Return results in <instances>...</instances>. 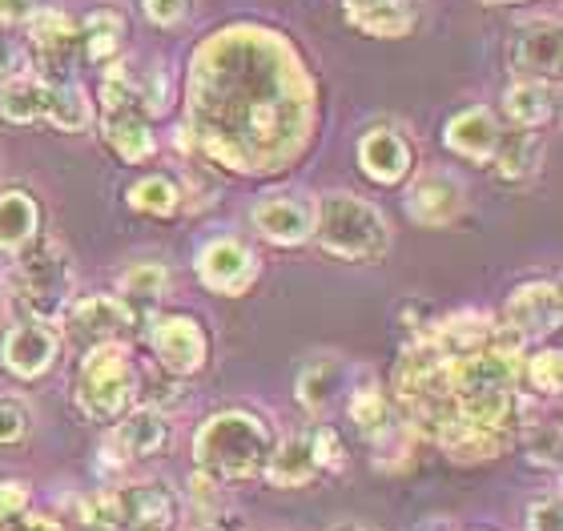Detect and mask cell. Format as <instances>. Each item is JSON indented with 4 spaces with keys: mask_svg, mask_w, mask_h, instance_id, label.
<instances>
[{
    "mask_svg": "<svg viewBox=\"0 0 563 531\" xmlns=\"http://www.w3.org/2000/svg\"><path fill=\"white\" fill-rule=\"evenodd\" d=\"M271 423L254 411H222L210 414L194 435V463L213 484H246L266 472L274 451Z\"/></svg>",
    "mask_w": 563,
    "mask_h": 531,
    "instance_id": "obj_1",
    "label": "cell"
},
{
    "mask_svg": "<svg viewBox=\"0 0 563 531\" xmlns=\"http://www.w3.org/2000/svg\"><path fill=\"white\" fill-rule=\"evenodd\" d=\"M318 246L342 262H378L390 250V225L358 193H327L314 206Z\"/></svg>",
    "mask_w": 563,
    "mask_h": 531,
    "instance_id": "obj_2",
    "label": "cell"
},
{
    "mask_svg": "<svg viewBox=\"0 0 563 531\" xmlns=\"http://www.w3.org/2000/svg\"><path fill=\"white\" fill-rule=\"evenodd\" d=\"M137 395V375H133L130 351L121 343H101L85 351L81 378H77V407L93 423H113Z\"/></svg>",
    "mask_w": 563,
    "mask_h": 531,
    "instance_id": "obj_3",
    "label": "cell"
},
{
    "mask_svg": "<svg viewBox=\"0 0 563 531\" xmlns=\"http://www.w3.org/2000/svg\"><path fill=\"white\" fill-rule=\"evenodd\" d=\"M177 520V496L165 484H133L85 499V523L106 531H169Z\"/></svg>",
    "mask_w": 563,
    "mask_h": 531,
    "instance_id": "obj_4",
    "label": "cell"
},
{
    "mask_svg": "<svg viewBox=\"0 0 563 531\" xmlns=\"http://www.w3.org/2000/svg\"><path fill=\"white\" fill-rule=\"evenodd\" d=\"M69 278L73 274H69V262H65V250L53 237H33L21 250V262H16V295H21V302L41 322L60 314L65 298H69Z\"/></svg>",
    "mask_w": 563,
    "mask_h": 531,
    "instance_id": "obj_5",
    "label": "cell"
},
{
    "mask_svg": "<svg viewBox=\"0 0 563 531\" xmlns=\"http://www.w3.org/2000/svg\"><path fill=\"white\" fill-rule=\"evenodd\" d=\"M125 327H133V314L125 307V298L113 295H89L81 302H73L65 314V334L77 351H93L101 343H121Z\"/></svg>",
    "mask_w": 563,
    "mask_h": 531,
    "instance_id": "obj_6",
    "label": "cell"
},
{
    "mask_svg": "<svg viewBox=\"0 0 563 531\" xmlns=\"http://www.w3.org/2000/svg\"><path fill=\"white\" fill-rule=\"evenodd\" d=\"M198 278L218 295H246L258 278V254L242 246L238 237H213L198 254Z\"/></svg>",
    "mask_w": 563,
    "mask_h": 531,
    "instance_id": "obj_7",
    "label": "cell"
},
{
    "mask_svg": "<svg viewBox=\"0 0 563 531\" xmlns=\"http://www.w3.org/2000/svg\"><path fill=\"white\" fill-rule=\"evenodd\" d=\"M150 343L157 351V363L177 378L198 375L206 366V354H210V339L201 331V322L189 314H169V319L153 322Z\"/></svg>",
    "mask_w": 563,
    "mask_h": 531,
    "instance_id": "obj_8",
    "label": "cell"
},
{
    "mask_svg": "<svg viewBox=\"0 0 563 531\" xmlns=\"http://www.w3.org/2000/svg\"><path fill=\"white\" fill-rule=\"evenodd\" d=\"M29 33H33V60L41 81H65L81 45V29L65 12H36L29 16Z\"/></svg>",
    "mask_w": 563,
    "mask_h": 531,
    "instance_id": "obj_9",
    "label": "cell"
},
{
    "mask_svg": "<svg viewBox=\"0 0 563 531\" xmlns=\"http://www.w3.org/2000/svg\"><path fill=\"white\" fill-rule=\"evenodd\" d=\"M563 319V298L560 286L552 283H528L519 286L516 295L507 298L504 322L507 331H516L519 339H536V334H552Z\"/></svg>",
    "mask_w": 563,
    "mask_h": 531,
    "instance_id": "obj_10",
    "label": "cell"
},
{
    "mask_svg": "<svg viewBox=\"0 0 563 531\" xmlns=\"http://www.w3.org/2000/svg\"><path fill=\"white\" fill-rule=\"evenodd\" d=\"M53 358H57V334L41 319L16 322L0 343V363L16 378H41L53 366Z\"/></svg>",
    "mask_w": 563,
    "mask_h": 531,
    "instance_id": "obj_11",
    "label": "cell"
},
{
    "mask_svg": "<svg viewBox=\"0 0 563 531\" xmlns=\"http://www.w3.org/2000/svg\"><path fill=\"white\" fill-rule=\"evenodd\" d=\"M254 230L274 246H302L306 237H314V206L306 198H262L254 206Z\"/></svg>",
    "mask_w": 563,
    "mask_h": 531,
    "instance_id": "obj_12",
    "label": "cell"
},
{
    "mask_svg": "<svg viewBox=\"0 0 563 531\" xmlns=\"http://www.w3.org/2000/svg\"><path fill=\"white\" fill-rule=\"evenodd\" d=\"M463 213V186L451 174H427L411 186L407 218L422 230H443Z\"/></svg>",
    "mask_w": 563,
    "mask_h": 531,
    "instance_id": "obj_13",
    "label": "cell"
},
{
    "mask_svg": "<svg viewBox=\"0 0 563 531\" xmlns=\"http://www.w3.org/2000/svg\"><path fill=\"white\" fill-rule=\"evenodd\" d=\"M169 447V419H165L157 407H137L133 414H125L113 435H109V451H118L113 460L130 463V460H150V455H162Z\"/></svg>",
    "mask_w": 563,
    "mask_h": 531,
    "instance_id": "obj_14",
    "label": "cell"
},
{
    "mask_svg": "<svg viewBox=\"0 0 563 531\" xmlns=\"http://www.w3.org/2000/svg\"><path fill=\"white\" fill-rule=\"evenodd\" d=\"M511 65L523 77H555L563 65V36L560 21H536L516 36Z\"/></svg>",
    "mask_w": 563,
    "mask_h": 531,
    "instance_id": "obj_15",
    "label": "cell"
},
{
    "mask_svg": "<svg viewBox=\"0 0 563 531\" xmlns=\"http://www.w3.org/2000/svg\"><path fill=\"white\" fill-rule=\"evenodd\" d=\"M358 166L378 186H399L411 174V145L395 130H371L358 142Z\"/></svg>",
    "mask_w": 563,
    "mask_h": 531,
    "instance_id": "obj_16",
    "label": "cell"
},
{
    "mask_svg": "<svg viewBox=\"0 0 563 531\" xmlns=\"http://www.w3.org/2000/svg\"><path fill=\"white\" fill-rule=\"evenodd\" d=\"M342 390H346V363L339 354H318L298 375V402L310 414H327L339 402Z\"/></svg>",
    "mask_w": 563,
    "mask_h": 531,
    "instance_id": "obj_17",
    "label": "cell"
},
{
    "mask_svg": "<svg viewBox=\"0 0 563 531\" xmlns=\"http://www.w3.org/2000/svg\"><path fill=\"white\" fill-rule=\"evenodd\" d=\"M499 137L504 133H499L487 109H463L446 121V145L467 162H492L495 150H499Z\"/></svg>",
    "mask_w": 563,
    "mask_h": 531,
    "instance_id": "obj_18",
    "label": "cell"
},
{
    "mask_svg": "<svg viewBox=\"0 0 563 531\" xmlns=\"http://www.w3.org/2000/svg\"><path fill=\"white\" fill-rule=\"evenodd\" d=\"M266 479L282 491H294V487H306L318 475V460H314V439L310 435H290L274 443L271 460H266Z\"/></svg>",
    "mask_w": 563,
    "mask_h": 531,
    "instance_id": "obj_19",
    "label": "cell"
},
{
    "mask_svg": "<svg viewBox=\"0 0 563 531\" xmlns=\"http://www.w3.org/2000/svg\"><path fill=\"white\" fill-rule=\"evenodd\" d=\"M41 230V206L33 193L24 189H4L0 193V250L4 254H21Z\"/></svg>",
    "mask_w": 563,
    "mask_h": 531,
    "instance_id": "obj_20",
    "label": "cell"
},
{
    "mask_svg": "<svg viewBox=\"0 0 563 531\" xmlns=\"http://www.w3.org/2000/svg\"><path fill=\"white\" fill-rule=\"evenodd\" d=\"M507 118L516 121V130H540L548 125L555 113V85L543 81V77H528V81H516L504 97Z\"/></svg>",
    "mask_w": 563,
    "mask_h": 531,
    "instance_id": "obj_21",
    "label": "cell"
},
{
    "mask_svg": "<svg viewBox=\"0 0 563 531\" xmlns=\"http://www.w3.org/2000/svg\"><path fill=\"white\" fill-rule=\"evenodd\" d=\"M492 162L504 181H528V177L540 174L543 145L531 130H516L507 133V137H499V150H495Z\"/></svg>",
    "mask_w": 563,
    "mask_h": 531,
    "instance_id": "obj_22",
    "label": "cell"
},
{
    "mask_svg": "<svg viewBox=\"0 0 563 531\" xmlns=\"http://www.w3.org/2000/svg\"><path fill=\"white\" fill-rule=\"evenodd\" d=\"M41 121L65 133H81L89 125V101L69 81H45L41 89Z\"/></svg>",
    "mask_w": 563,
    "mask_h": 531,
    "instance_id": "obj_23",
    "label": "cell"
},
{
    "mask_svg": "<svg viewBox=\"0 0 563 531\" xmlns=\"http://www.w3.org/2000/svg\"><path fill=\"white\" fill-rule=\"evenodd\" d=\"M77 29H81V48L89 53V60H109L121 48L125 16L113 9H97V12H89V21L77 24Z\"/></svg>",
    "mask_w": 563,
    "mask_h": 531,
    "instance_id": "obj_24",
    "label": "cell"
},
{
    "mask_svg": "<svg viewBox=\"0 0 563 531\" xmlns=\"http://www.w3.org/2000/svg\"><path fill=\"white\" fill-rule=\"evenodd\" d=\"M351 21L366 36H407L415 29V21H419V12H415V0H383L378 9L351 16Z\"/></svg>",
    "mask_w": 563,
    "mask_h": 531,
    "instance_id": "obj_25",
    "label": "cell"
},
{
    "mask_svg": "<svg viewBox=\"0 0 563 531\" xmlns=\"http://www.w3.org/2000/svg\"><path fill=\"white\" fill-rule=\"evenodd\" d=\"M130 206L137 213H150V218H169V213H177V206H181V189L165 174L141 177L137 186L130 189Z\"/></svg>",
    "mask_w": 563,
    "mask_h": 531,
    "instance_id": "obj_26",
    "label": "cell"
},
{
    "mask_svg": "<svg viewBox=\"0 0 563 531\" xmlns=\"http://www.w3.org/2000/svg\"><path fill=\"white\" fill-rule=\"evenodd\" d=\"M41 89H45L41 77L12 81L9 89L0 93V118L12 121V125H33V121H41Z\"/></svg>",
    "mask_w": 563,
    "mask_h": 531,
    "instance_id": "obj_27",
    "label": "cell"
},
{
    "mask_svg": "<svg viewBox=\"0 0 563 531\" xmlns=\"http://www.w3.org/2000/svg\"><path fill=\"white\" fill-rule=\"evenodd\" d=\"M121 298H133V302H157L169 286V270L162 262H133L130 270L121 274Z\"/></svg>",
    "mask_w": 563,
    "mask_h": 531,
    "instance_id": "obj_28",
    "label": "cell"
},
{
    "mask_svg": "<svg viewBox=\"0 0 563 531\" xmlns=\"http://www.w3.org/2000/svg\"><path fill=\"white\" fill-rule=\"evenodd\" d=\"M346 411H351V419H354V427L363 431V435H383L390 427V407H387V399L378 395V387H358L351 395V402H346Z\"/></svg>",
    "mask_w": 563,
    "mask_h": 531,
    "instance_id": "obj_29",
    "label": "cell"
},
{
    "mask_svg": "<svg viewBox=\"0 0 563 531\" xmlns=\"http://www.w3.org/2000/svg\"><path fill=\"white\" fill-rule=\"evenodd\" d=\"M528 383L540 395H560L563 387V354L560 351H540L528 358Z\"/></svg>",
    "mask_w": 563,
    "mask_h": 531,
    "instance_id": "obj_30",
    "label": "cell"
},
{
    "mask_svg": "<svg viewBox=\"0 0 563 531\" xmlns=\"http://www.w3.org/2000/svg\"><path fill=\"white\" fill-rule=\"evenodd\" d=\"M528 460L540 463V467H560V427L540 423L528 431Z\"/></svg>",
    "mask_w": 563,
    "mask_h": 531,
    "instance_id": "obj_31",
    "label": "cell"
},
{
    "mask_svg": "<svg viewBox=\"0 0 563 531\" xmlns=\"http://www.w3.org/2000/svg\"><path fill=\"white\" fill-rule=\"evenodd\" d=\"M33 431V411L21 399H0V443H21Z\"/></svg>",
    "mask_w": 563,
    "mask_h": 531,
    "instance_id": "obj_32",
    "label": "cell"
},
{
    "mask_svg": "<svg viewBox=\"0 0 563 531\" xmlns=\"http://www.w3.org/2000/svg\"><path fill=\"white\" fill-rule=\"evenodd\" d=\"M310 439H314L318 472H342V467H346V451H342V439L334 427H318Z\"/></svg>",
    "mask_w": 563,
    "mask_h": 531,
    "instance_id": "obj_33",
    "label": "cell"
},
{
    "mask_svg": "<svg viewBox=\"0 0 563 531\" xmlns=\"http://www.w3.org/2000/svg\"><path fill=\"white\" fill-rule=\"evenodd\" d=\"M528 531H563V511L555 491L528 504Z\"/></svg>",
    "mask_w": 563,
    "mask_h": 531,
    "instance_id": "obj_34",
    "label": "cell"
},
{
    "mask_svg": "<svg viewBox=\"0 0 563 531\" xmlns=\"http://www.w3.org/2000/svg\"><path fill=\"white\" fill-rule=\"evenodd\" d=\"M141 9H145V16H150L153 24H177V21H186V12H189V0H141Z\"/></svg>",
    "mask_w": 563,
    "mask_h": 531,
    "instance_id": "obj_35",
    "label": "cell"
},
{
    "mask_svg": "<svg viewBox=\"0 0 563 531\" xmlns=\"http://www.w3.org/2000/svg\"><path fill=\"white\" fill-rule=\"evenodd\" d=\"M29 508V487L9 479V484H0V520H12V516H24Z\"/></svg>",
    "mask_w": 563,
    "mask_h": 531,
    "instance_id": "obj_36",
    "label": "cell"
},
{
    "mask_svg": "<svg viewBox=\"0 0 563 531\" xmlns=\"http://www.w3.org/2000/svg\"><path fill=\"white\" fill-rule=\"evenodd\" d=\"M33 16V0H0V24H21Z\"/></svg>",
    "mask_w": 563,
    "mask_h": 531,
    "instance_id": "obj_37",
    "label": "cell"
},
{
    "mask_svg": "<svg viewBox=\"0 0 563 531\" xmlns=\"http://www.w3.org/2000/svg\"><path fill=\"white\" fill-rule=\"evenodd\" d=\"M9 531H65L57 520H48V516H12L9 520Z\"/></svg>",
    "mask_w": 563,
    "mask_h": 531,
    "instance_id": "obj_38",
    "label": "cell"
},
{
    "mask_svg": "<svg viewBox=\"0 0 563 531\" xmlns=\"http://www.w3.org/2000/svg\"><path fill=\"white\" fill-rule=\"evenodd\" d=\"M342 4H346V16H363V12L378 9L383 0H342Z\"/></svg>",
    "mask_w": 563,
    "mask_h": 531,
    "instance_id": "obj_39",
    "label": "cell"
},
{
    "mask_svg": "<svg viewBox=\"0 0 563 531\" xmlns=\"http://www.w3.org/2000/svg\"><path fill=\"white\" fill-rule=\"evenodd\" d=\"M12 57H16V53H12V45L4 41V36H0V73L12 69Z\"/></svg>",
    "mask_w": 563,
    "mask_h": 531,
    "instance_id": "obj_40",
    "label": "cell"
},
{
    "mask_svg": "<svg viewBox=\"0 0 563 531\" xmlns=\"http://www.w3.org/2000/svg\"><path fill=\"white\" fill-rule=\"evenodd\" d=\"M330 531H366V528H363V523H334Z\"/></svg>",
    "mask_w": 563,
    "mask_h": 531,
    "instance_id": "obj_41",
    "label": "cell"
},
{
    "mask_svg": "<svg viewBox=\"0 0 563 531\" xmlns=\"http://www.w3.org/2000/svg\"><path fill=\"white\" fill-rule=\"evenodd\" d=\"M194 531H222V528H213V523H201V528H194Z\"/></svg>",
    "mask_w": 563,
    "mask_h": 531,
    "instance_id": "obj_42",
    "label": "cell"
},
{
    "mask_svg": "<svg viewBox=\"0 0 563 531\" xmlns=\"http://www.w3.org/2000/svg\"><path fill=\"white\" fill-rule=\"evenodd\" d=\"M487 4H516V0H487Z\"/></svg>",
    "mask_w": 563,
    "mask_h": 531,
    "instance_id": "obj_43",
    "label": "cell"
},
{
    "mask_svg": "<svg viewBox=\"0 0 563 531\" xmlns=\"http://www.w3.org/2000/svg\"><path fill=\"white\" fill-rule=\"evenodd\" d=\"M137 531H153V528H137Z\"/></svg>",
    "mask_w": 563,
    "mask_h": 531,
    "instance_id": "obj_44",
    "label": "cell"
}]
</instances>
